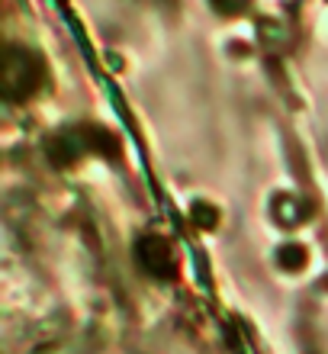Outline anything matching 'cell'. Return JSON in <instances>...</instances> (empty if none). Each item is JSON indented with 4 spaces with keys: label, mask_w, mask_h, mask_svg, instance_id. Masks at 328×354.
<instances>
[{
    "label": "cell",
    "mask_w": 328,
    "mask_h": 354,
    "mask_svg": "<svg viewBox=\"0 0 328 354\" xmlns=\"http://www.w3.org/2000/svg\"><path fill=\"white\" fill-rule=\"evenodd\" d=\"M219 10H225V13H232V10H242L248 0H213Z\"/></svg>",
    "instance_id": "7"
},
{
    "label": "cell",
    "mask_w": 328,
    "mask_h": 354,
    "mask_svg": "<svg viewBox=\"0 0 328 354\" xmlns=\"http://www.w3.org/2000/svg\"><path fill=\"white\" fill-rule=\"evenodd\" d=\"M190 223L203 229V232H213L219 225V209L213 203H206V200H193L190 203Z\"/></svg>",
    "instance_id": "6"
},
{
    "label": "cell",
    "mask_w": 328,
    "mask_h": 354,
    "mask_svg": "<svg viewBox=\"0 0 328 354\" xmlns=\"http://www.w3.org/2000/svg\"><path fill=\"white\" fill-rule=\"evenodd\" d=\"M42 81V68L29 52L23 48H10L7 58H3V68H0V84L10 100H19V97H29V93L39 87Z\"/></svg>",
    "instance_id": "1"
},
{
    "label": "cell",
    "mask_w": 328,
    "mask_h": 354,
    "mask_svg": "<svg viewBox=\"0 0 328 354\" xmlns=\"http://www.w3.org/2000/svg\"><path fill=\"white\" fill-rule=\"evenodd\" d=\"M84 151V139H81V129L77 132H61L55 139H48V158L55 161L58 168H68L71 161Z\"/></svg>",
    "instance_id": "3"
},
{
    "label": "cell",
    "mask_w": 328,
    "mask_h": 354,
    "mask_svg": "<svg viewBox=\"0 0 328 354\" xmlns=\"http://www.w3.org/2000/svg\"><path fill=\"white\" fill-rule=\"evenodd\" d=\"M271 209H273V219L280 225H287V229H296L306 219V203L296 194H277Z\"/></svg>",
    "instance_id": "4"
},
{
    "label": "cell",
    "mask_w": 328,
    "mask_h": 354,
    "mask_svg": "<svg viewBox=\"0 0 328 354\" xmlns=\"http://www.w3.org/2000/svg\"><path fill=\"white\" fill-rule=\"evenodd\" d=\"M277 264H280L283 270H290V274H300V270L309 264V252H306L300 242H287L277 248Z\"/></svg>",
    "instance_id": "5"
},
{
    "label": "cell",
    "mask_w": 328,
    "mask_h": 354,
    "mask_svg": "<svg viewBox=\"0 0 328 354\" xmlns=\"http://www.w3.org/2000/svg\"><path fill=\"white\" fill-rule=\"evenodd\" d=\"M135 258H139V264L148 274H155V277H174V270H177V264H174V252H171V245L161 239V235H142L139 242H135Z\"/></svg>",
    "instance_id": "2"
}]
</instances>
